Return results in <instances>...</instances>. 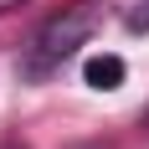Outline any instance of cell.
Here are the masks:
<instances>
[{"instance_id": "2", "label": "cell", "mask_w": 149, "mask_h": 149, "mask_svg": "<svg viewBox=\"0 0 149 149\" xmlns=\"http://www.w3.org/2000/svg\"><path fill=\"white\" fill-rule=\"evenodd\" d=\"M82 82H88V88H98V93L118 88V82H123V57H113V52L88 57V62H82Z\"/></svg>"}, {"instance_id": "3", "label": "cell", "mask_w": 149, "mask_h": 149, "mask_svg": "<svg viewBox=\"0 0 149 149\" xmlns=\"http://www.w3.org/2000/svg\"><path fill=\"white\" fill-rule=\"evenodd\" d=\"M82 149H103V144H82Z\"/></svg>"}, {"instance_id": "1", "label": "cell", "mask_w": 149, "mask_h": 149, "mask_svg": "<svg viewBox=\"0 0 149 149\" xmlns=\"http://www.w3.org/2000/svg\"><path fill=\"white\" fill-rule=\"evenodd\" d=\"M93 31H98V0H82V5H67L62 15H52V21L36 31V41H31L26 77H46L52 67H62Z\"/></svg>"}]
</instances>
